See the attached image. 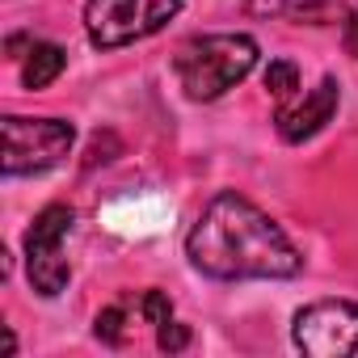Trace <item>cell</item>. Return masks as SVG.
<instances>
[{
  "label": "cell",
  "instance_id": "277c9868",
  "mask_svg": "<svg viewBox=\"0 0 358 358\" xmlns=\"http://www.w3.org/2000/svg\"><path fill=\"white\" fill-rule=\"evenodd\" d=\"M76 127L64 118H5V177H34L72 156Z\"/></svg>",
  "mask_w": 358,
  "mask_h": 358
},
{
  "label": "cell",
  "instance_id": "7a4b0ae2",
  "mask_svg": "<svg viewBox=\"0 0 358 358\" xmlns=\"http://www.w3.org/2000/svg\"><path fill=\"white\" fill-rule=\"evenodd\" d=\"M257 55L253 34H199L177 47L173 72L190 101H215L257 68Z\"/></svg>",
  "mask_w": 358,
  "mask_h": 358
},
{
  "label": "cell",
  "instance_id": "5b68a950",
  "mask_svg": "<svg viewBox=\"0 0 358 358\" xmlns=\"http://www.w3.org/2000/svg\"><path fill=\"white\" fill-rule=\"evenodd\" d=\"M72 220L76 215L68 203H51L34 215V224L26 232V274L43 299H55L72 278V266L64 257V241L72 232Z\"/></svg>",
  "mask_w": 358,
  "mask_h": 358
},
{
  "label": "cell",
  "instance_id": "6da1fadb",
  "mask_svg": "<svg viewBox=\"0 0 358 358\" xmlns=\"http://www.w3.org/2000/svg\"><path fill=\"white\" fill-rule=\"evenodd\" d=\"M186 257L199 274L215 282H282L303 270V253L278 228V220L236 190H220L215 199H207V207L186 232Z\"/></svg>",
  "mask_w": 358,
  "mask_h": 358
},
{
  "label": "cell",
  "instance_id": "9a60e30c",
  "mask_svg": "<svg viewBox=\"0 0 358 358\" xmlns=\"http://www.w3.org/2000/svg\"><path fill=\"white\" fill-rule=\"evenodd\" d=\"M341 26H345V47H350V55H358V9H354Z\"/></svg>",
  "mask_w": 358,
  "mask_h": 358
},
{
  "label": "cell",
  "instance_id": "7c38bea8",
  "mask_svg": "<svg viewBox=\"0 0 358 358\" xmlns=\"http://www.w3.org/2000/svg\"><path fill=\"white\" fill-rule=\"evenodd\" d=\"M135 299H139L143 324H156V329H160L164 320H173V299H169L164 291H156V287H152V291H139Z\"/></svg>",
  "mask_w": 358,
  "mask_h": 358
},
{
  "label": "cell",
  "instance_id": "5bb4252c",
  "mask_svg": "<svg viewBox=\"0 0 358 358\" xmlns=\"http://www.w3.org/2000/svg\"><path fill=\"white\" fill-rule=\"evenodd\" d=\"M114 152H118V139L106 131V135H97L93 143H89V156H85V169H97V164H106V160H114Z\"/></svg>",
  "mask_w": 358,
  "mask_h": 358
},
{
  "label": "cell",
  "instance_id": "9c48e42d",
  "mask_svg": "<svg viewBox=\"0 0 358 358\" xmlns=\"http://www.w3.org/2000/svg\"><path fill=\"white\" fill-rule=\"evenodd\" d=\"M26 64H22V85L26 89H51L59 76H64V68H68V51L59 47V43H30V51L22 55Z\"/></svg>",
  "mask_w": 358,
  "mask_h": 358
},
{
  "label": "cell",
  "instance_id": "ba28073f",
  "mask_svg": "<svg viewBox=\"0 0 358 358\" xmlns=\"http://www.w3.org/2000/svg\"><path fill=\"white\" fill-rule=\"evenodd\" d=\"M358 0H249L257 17H278L295 26H333L354 13Z\"/></svg>",
  "mask_w": 358,
  "mask_h": 358
},
{
  "label": "cell",
  "instance_id": "3957f363",
  "mask_svg": "<svg viewBox=\"0 0 358 358\" xmlns=\"http://www.w3.org/2000/svg\"><path fill=\"white\" fill-rule=\"evenodd\" d=\"M177 13H182V0H89L85 34L97 51H118L160 34Z\"/></svg>",
  "mask_w": 358,
  "mask_h": 358
},
{
  "label": "cell",
  "instance_id": "4fadbf2b",
  "mask_svg": "<svg viewBox=\"0 0 358 358\" xmlns=\"http://www.w3.org/2000/svg\"><path fill=\"white\" fill-rule=\"evenodd\" d=\"M156 345L169 350V354L186 350V345H190V324H182V320H164V324L156 329Z\"/></svg>",
  "mask_w": 358,
  "mask_h": 358
},
{
  "label": "cell",
  "instance_id": "8fae6325",
  "mask_svg": "<svg viewBox=\"0 0 358 358\" xmlns=\"http://www.w3.org/2000/svg\"><path fill=\"white\" fill-rule=\"evenodd\" d=\"M266 89H270V97L291 101V97L299 93V64H295V59H270V68H266Z\"/></svg>",
  "mask_w": 358,
  "mask_h": 358
},
{
  "label": "cell",
  "instance_id": "52a82bcc",
  "mask_svg": "<svg viewBox=\"0 0 358 358\" xmlns=\"http://www.w3.org/2000/svg\"><path fill=\"white\" fill-rule=\"evenodd\" d=\"M337 106H341V85H337L333 76H324V80H320L316 89H308L303 97L282 101L274 127H278V135H282L287 143H303V139L320 135V131L333 122Z\"/></svg>",
  "mask_w": 358,
  "mask_h": 358
},
{
  "label": "cell",
  "instance_id": "8992f818",
  "mask_svg": "<svg viewBox=\"0 0 358 358\" xmlns=\"http://www.w3.org/2000/svg\"><path fill=\"white\" fill-rule=\"evenodd\" d=\"M291 337L312 358H345L358 350V303L350 299H316L295 312Z\"/></svg>",
  "mask_w": 358,
  "mask_h": 358
},
{
  "label": "cell",
  "instance_id": "30bf717a",
  "mask_svg": "<svg viewBox=\"0 0 358 358\" xmlns=\"http://www.w3.org/2000/svg\"><path fill=\"white\" fill-rule=\"evenodd\" d=\"M135 320L143 324V312H139V299L127 295V299H118V303H110V308L97 312L93 333H97L106 345H122V341H127V324H135Z\"/></svg>",
  "mask_w": 358,
  "mask_h": 358
}]
</instances>
